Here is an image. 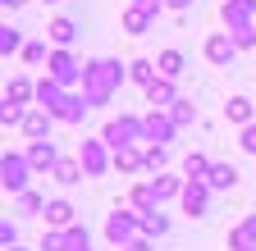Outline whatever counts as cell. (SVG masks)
<instances>
[{
    "label": "cell",
    "mask_w": 256,
    "mask_h": 251,
    "mask_svg": "<svg viewBox=\"0 0 256 251\" xmlns=\"http://www.w3.org/2000/svg\"><path fill=\"white\" fill-rule=\"evenodd\" d=\"M124 78H128V64H119V59H92V64L82 69V96H87V105H106Z\"/></svg>",
    "instance_id": "6da1fadb"
},
{
    "label": "cell",
    "mask_w": 256,
    "mask_h": 251,
    "mask_svg": "<svg viewBox=\"0 0 256 251\" xmlns=\"http://www.w3.org/2000/svg\"><path fill=\"white\" fill-rule=\"evenodd\" d=\"M28 178H32L28 155L5 151V160H0V187H5V192H14V197H23V192H32V187H28Z\"/></svg>",
    "instance_id": "7a4b0ae2"
},
{
    "label": "cell",
    "mask_w": 256,
    "mask_h": 251,
    "mask_svg": "<svg viewBox=\"0 0 256 251\" xmlns=\"http://www.w3.org/2000/svg\"><path fill=\"white\" fill-rule=\"evenodd\" d=\"M101 142H106L110 151L138 146V142H142V119H138V114H119V119H110L106 133H101Z\"/></svg>",
    "instance_id": "3957f363"
},
{
    "label": "cell",
    "mask_w": 256,
    "mask_h": 251,
    "mask_svg": "<svg viewBox=\"0 0 256 251\" xmlns=\"http://www.w3.org/2000/svg\"><path fill=\"white\" fill-rule=\"evenodd\" d=\"M138 229H142V215L138 210H114L110 219H106V238L124 251L128 242H138Z\"/></svg>",
    "instance_id": "277c9868"
},
{
    "label": "cell",
    "mask_w": 256,
    "mask_h": 251,
    "mask_svg": "<svg viewBox=\"0 0 256 251\" xmlns=\"http://www.w3.org/2000/svg\"><path fill=\"white\" fill-rule=\"evenodd\" d=\"M160 9H165V0H133V5L124 9V32H133V37L151 32V23H156Z\"/></svg>",
    "instance_id": "5b68a950"
},
{
    "label": "cell",
    "mask_w": 256,
    "mask_h": 251,
    "mask_svg": "<svg viewBox=\"0 0 256 251\" xmlns=\"http://www.w3.org/2000/svg\"><path fill=\"white\" fill-rule=\"evenodd\" d=\"M174 133H178V123L170 119V110H151V114H142V142L165 146V142H174Z\"/></svg>",
    "instance_id": "8992f818"
},
{
    "label": "cell",
    "mask_w": 256,
    "mask_h": 251,
    "mask_svg": "<svg viewBox=\"0 0 256 251\" xmlns=\"http://www.w3.org/2000/svg\"><path fill=\"white\" fill-rule=\"evenodd\" d=\"M78 165L87 178H101L110 165H114V151H106V142H82L78 146Z\"/></svg>",
    "instance_id": "52a82bcc"
},
{
    "label": "cell",
    "mask_w": 256,
    "mask_h": 251,
    "mask_svg": "<svg viewBox=\"0 0 256 251\" xmlns=\"http://www.w3.org/2000/svg\"><path fill=\"white\" fill-rule=\"evenodd\" d=\"M46 69H50V78H55L60 87H74V82L82 78V69H87V64H78V59H74L69 50H50V59H46Z\"/></svg>",
    "instance_id": "ba28073f"
},
{
    "label": "cell",
    "mask_w": 256,
    "mask_h": 251,
    "mask_svg": "<svg viewBox=\"0 0 256 251\" xmlns=\"http://www.w3.org/2000/svg\"><path fill=\"white\" fill-rule=\"evenodd\" d=\"M224 23H229V32L238 27H256V0H224Z\"/></svg>",
    "instance_id": "9c48e42d"
},
{
    "label": "cell",
    "mask_w": 256,
    "mask_h": 251,
    "mask_svg": "<svg viewBox=\"0 0 256 251\" xmlns=\"http://www.w3.org/2000/svg\"><path fill=\"white\" fill-rule=\"evenodd\" d=\"M234 55H238V46H234L229 32H210V37H206V59H210L215 69H229Z\"/></svg>",
    "instance_id": "30bf717a"
},
{
    "label": "cell",
    "mask_w": 256,
    "mask_h": 251,
    "mask_svg": "<svg viewBox=\"0 0 256 251\" xmlns=\"http://www.w3.org/2000/svg\"><path fill=\"white\" fill-rule=\"evenodd\" d=\"M23 155H28L32 174H55V165H60V151H55V142H32Z\"/></svg>",
    "instance_id": "8fae6325"
},
{
    "label": "cell",
    "mask_w": 256,
    "mask_h": 251,
    "mask_svg": "<svg viewBox=\"0 0 256 251\" xmlns=\"http://www.w3.org/2000/svg\"><path fill=\"white\" fill-rule=\"evenodd\" d=\"M92 105H87V96H74V91H64L60 96V105L50 110V119H60V123H82V114H87Z\"/></svg>",
    "instance_id": "7c38bea8"
},
{
    "label": "cell",
    "mask_w": 256,
    "mask_h": 251,
    "mask_svg": "<svg viewBox=\"0 0 256 251\" xmlns=\"http://www.w3.org/2000/svg\"><path fill=\"white\" fill-rule=\"evenodd\" d=\"M183 210L192 215V219H197V215H206V201H210V187L206 183H183Z\"/></svg>",
    "instance_id": "4fadbf2b"
},
{
    "label": "cell",
    "mask_w": 256,
    "mask_h": 251,
    "mask_svg": "<svg viewBox=\"0 0 256 251\" xmlns=\"http://www.w3.org/2000/svg\"><path fill=\"white\" fill-rule=\"evenodd\" d=\"M50 123H55V119H50V110H42V105H37V110H28L23 133H28L32 142H50Z\"/></svg>",
    "instance_id": "5bb4252c"
},
{
    "label": "cell",
    "mask_w": 256,
    "mask_h": 251,
    "mask_svg": "<svg viewBox=\"0 0 256 251\" xmlns=\"http://www.w3.org/2000/svg\"><path fill=\"white\" fill-rule=\"evenodd\" d=\"M174 101H178V91H174L170 78H156V82L146 87V105H151V110H165V105H174Z\"/></svg>",
    "instance_id": "9a60e30c"
},
{
    "label": "cell",
    "mask_w": 256,
    "mask_h": 251,
    "mask_svg": "<svg viewBox=\"0 0 256 251\" xmlns=\"http://www.w3.org/2000/svg\"><path fill=\"white\" fill-rule=\"evenodd\" d=\"M229 251H256V215H247L242 224L229 233Z\"/></svg>",
    "instance_id": "2e32d148"
},
{
    "label": "cell",
    "mask_w": 256,
    "mask_h": 251,
    "mask_svg": "<svg viewBox=\"0 0 256 251\" xmlns=\"http://www.w3.org/2000/svg\"><path fill=\"white\" fill-rule=\"evenodd\" d=\"M74 215H78V210H74L69 201H50V206H46V224L64 233V229H74Z\"/></svg>",
    "instance_id": "e0dca14e"
},
{
    "label": "cell",
    "mask_w": 256,
    "mask_h": 251,
    "mask_svg": "<svg viewBox=\"0 0 256 251\" xmlns=\"http://www.w3.org/2000/svg\"><path fill=\"white\" fill-rule=\"evenodd\" d=\"M234 183H238V169L234 165H210V174H206V187H210V192H229Z\"/></svg>",
    "instance_id": "ac0fdd59"
},
{
    "label": "cell",
    "mask_w": 256,
    "mask_h": 251,
    "mask_svg": "<svg viewBox=\"0 0 256 251\" xmlns=\"http://www.w3.org/2000/svg\"><path fill=\"white\" fill-rule=\"evenodd\" d=\"M46 32H50V41H55L60 50H69V46H74V37H78V27H74V18H55Z\"/></svg>",
    "instance_id": "d6986e66"
},
{
    "label": "cell",
    "mask_w": 256,
    "mask_h": 251,
    "mask_svg": "<svg viewBox=\"0 0 256 251\" xmlns=\"http://www.w3.org/2000/svg\"><path fill=\"white\" fill-rule=\"evenodd\" d=\"M151 192H156V201H170V197H183V178H170V174H156V178H151Z\"/></svg>",
    "instance_id": "ffe728a7"
},
{
    "label": "cell",
    "mask_w": 256,
    "mask_h": 251,
    "mask_svg": "<svg viewBox=\"0 0 256 251\" xmlns=\"http://www.w3.org/2000/svg\"><path fill=\"white\" fill-rule=\"evenodd\" d=\"M55 183H64V187L82 183V165L74 160V155H60V165H55Z\"/></svg>",
    "instance_id": "44dd1931"
},
{
    "label": "cell",
    "mask_w": 256,
    "mask_h": 251,
    "mask_svg": "<svg viewBox=\"0 0 256 251\" xmlns=\"http://www.w3.org/2000/svg\"><path fill=\"white\" fill-rule=\"evenodd\" d=\"M60 96H64V87L46 73V78L37 82V101H42V110H55V105H60Z\"/></svg>",
    "instance_id": "7402d4cb"
},
{
    "label": "cell",
    "mask_w": 256,
    "mask_h": 251,
    "mask_svg": "<svg viewBox=\"0 0 256 251\" xmlns=\"http://www.w3.org/2000/svg\"><path fill=\"white\" fill-rule=\"evenodd\" d=\"M156 206H160V201H156V192H151V183H138V187H133V210L146 219V215H156Z\"/></svg>",
    "instance_id": "603a6c76"
},
{
    "label": "cell",
    "mask_w": 256,
    "mask_h": 251,
    "mask_svg": "<svg viewBox=\"0 0 256 251\" xmlns=\"http://www.w3.org/2000/svg\"><path fill=\"white\" fill-rule=\"evenodd\" d=\"M32 96H37V82H28V78H14L10 91H5V101H10V105H28Z\"/></svg>",
    "instance_id": "cb8c5ba5"
},
{
    "label": "cell",
    "mask_w": 256,
    "mask_h": 251,
    "mask_svg": "<svg viewBox=\"0 0 256 251\" xmlns=\"http://www.w3.org/2000/svg\"><path fill=\"white\" fill-rule=\"evenodd\" d=\"M114 169H124V174H142V151H138V146L114 151Z\"/></svg>",
    "instance_id": "d4e9b609"
},
{
    "label": "cell",
    "mask_w": 256,
    "mask_h": 251,
    "mask_svg": "<svg viewBox=\"0 0 256 251\" xmlns=\"http://www.w3.org/2000/svg\"><path fill=\"white\" fill-rule=\"evenodd\" d=\"M23 46H28V41H23V32H18V27H5V23H0V59H5V55H14V50L23 55Z\"/></svg>",
    "instance_id": "484cf974"
},
{
    "label": "cell",
    "mask_w": 256,
    "mask_h": 251,
    "mask_svg": "<svg viewBox=\"0 0 256 251\" xmlns=\"http://www.w3.org/2000/svg\"><path fill=\"white\" fill-rule=\"evenodd\" d=\"M252 110H256V105H252L247 96H234L229 105H224V114H229L234 123H242V128H247V123H256V119H252Z\"/></svg>",
    "instance_id": "4316f807"
},
{
    "label": "cell",
    "mask_w": 256,
    "mask_h": 251,
    "mask_svg": "<svg viewBox=\"0 0 256 251\" xmlns=\"http://www.w3.org/2000/svg\"><path fill=\"white\" fill-rule=\"evenodd\" d=\"M156 69H160V78H170V82H174V78L183 73V50H165V55L156 59Z\"/></svg>",
    "instance_id": "83f0119b"
},
{
    "label": "cell",
    "mask_w": 256,
    "mask_h": 251,
    "mask_svg": "<svg viewBox=\"0 0 256 251\" xmlns=\"http://www.w3.org/2000/svg\"><path fill=\"white\" fill-rule=\"evenodd\" d=\"M206 174H210V160H206V155H188V160H183V178L188 183H206Z\"/></svg>",
    "instance_id": "f1b7e54d"
},
{
    "label": "cell",
    "mask_w": 256,
    "mask_h": 251,
    "mask_svg": "<svg viewBox=\"0 0 256 251\" xmlns=\"http://www.w3.org/2000/svg\"><path fill=\"white\" fill-rule=\"evenodd\" d=\"M128 78H133V82H142V87H151V82L160 78V69L151 64V59H133V64H128Z\"/></svg>",
    "instance_id": "f546056e"
},
{
    "label": "cell",
    "mask_w": 256,
    "mask_h": 251,
    "mask_svg": "<svg viewBox=\"0 0 256 251\" xmlns=\"http://www.w3.org/2000/svg\"><path fill=\"white\" fill-rule=\"evenodd\" d=\"M165 165H170V151H165V146H146V151H142V169L165 174Z\"/></svg>",
    "instance_id": "4dcf8cb0"
},
{
    "label": "cell",
    "mask_w": 256,
    "mask_h": 251,
    "mask_svg": "<svg viewBox=\"0 0 256 251\" xmlns=\"http://www.w3.org/2000/svg\"><path fill=\"white\" fill-rule=\"evenodd\" d=\"M170 119L178 123V128H188V123H197V105H192V101H183V96H178V101L170 105Z\"/></svg>",
    "instance_id": "1f68e13d"
},
{
    "label": "cell",
    "mask_w": 256,
    "mask_h": 251,
    "mask_svg": "<svg viewBox=\"0 0 256 251\" xmlns=\"http://www.w3.org/2000/svg\"><path fill=\"white\" fill-rule=\"evenodd\" d=\"M18 206H23V215H46V206H50V201H46L42 192H23V197H18Z\"/></svg>",
    "instance_id": "d6a6232c"
},
{
    "label": "cell",
    "mask_w": 256,
    "mask_h": 251,
    "mask_svg": "<svg viewBox=\"0 0 256 251\" xmlns=\"http://www.w3.org/2000/svg\"><path fill=\"white\" fill-rule=\"evenodd\" d=\"M23 119H28V110H23V105L0 101V123H5V128H10V123H18V128H23Z\"/></svg>",
    "instance_id": "836d02e7"
},
{
    "label": "cell",
    "mask_w": 256,
    "mask_h": 251,
    "mask_svg": "<svg viewBox=\"0 0 256 251\" xmlns=\"http://www.w3.org/2000/svg\"><path fill=\"white\" fill-rule=\"evenodd\" d=\"M142 233H146V238L170 233V219H165V215H146V219H142Z\"/></svg>",
    "instance_id": "e575fe53"
},
{
    "label": "cell",
    "mask_w": 256,
    "mask_h": 251,
    "mask_svg": "<svg viewBox=\"0 0 256 251\" xmlns=\"http://www.w3.org/2000/svg\"><path fill=\"white\" fill-rule=\"evenodd\" d=\"M42 251H74L69 247V233H46L42 238Z\"/></svg>",
    "instance_id": "d590c367"
},
{
    "label": "cell",
    "mask_w": 256,
    "mask_h": 251,
    "mask_svg": "<svg viewBox=\"0 0 256 251\" xmlns=\"http://www.w3.org/2000/svg\"><path fill=\"white\" fill-rule=\"evenodd\" d=\"M23 59H28V64H42V59H50V55H46V41H28V46H23Z\"/></svg>",
    "instance_id": "8d00e7d4"
},
{
    "label": "cell",
    "mask_w": 256,
    "mask_h": 251,
    "mask_svg": "<svg viewBox=\"0 0 256 251\" xmlns=\"http://www.w3.org/2000/svg\"><path fill=\"white\" fill-rule=\"evenodd\" d=\"M229 37H234L238 50H252V46H256V27H238V32H229Z\"/></svg>",
    "instance_id": "74e56055"
},
{
    "label": "cell",
    "mask_w": 256,
    "mask_h": 251,
    "mask_svg": "<svg viewBox=\"0 0 256 251\" xmlns=\"http://www.w3.org/2000/svg\"><path fill=\"white\" fill-rule=\"evenodd\" d=\"M14 238H18V229L10 224V219H0V247H14Z\"/></svg>",
    "instance_id": "f35d334b"
},
{
    "label": "cell",
    "mask_w": 256,
    "mask_h": 251,
    "mask_svg": "<svg viewBox=\"0 0 256 251\" xmlns=\"http://www.w3.org/2000/svg\"><path fill=\"white\" fill-rule=\"evenodd\" d=\"M242 151L256 155V123H247V128H242Z\"/></svg>",
    "instance_id": "ab89813d"
},
{
    "label": "cell",
    "mask_w": 256,
    "mask_h": 251,
    "mask_svg": "<svg viewBox=\"0 0 256 251\" xmlns=\"http://www.w3.org/2000/svg\"><path fill=\"white\" fill-rule=\"evenodd\" d=\"M124 251H151V242H146V238H138V242H128Z\"/></svg>",
    "instance_id": "60d3db41"
},
{
    "label": "cell",
    "mask_w": 256,
    "mask_h": 251,
    "mask_svg": "<svg viewBox=\"0 0 256 251\" xmlns=\"http://www.w3.org/2000/svg\"><path fill=\"white\" fill-rule=\"evenodd\" d=\"M165 5H170V9H188V5H192V0H165Z\"/></svg>",
    "instance_id": "b9f144b4"
},
{
    "label": "cell",
    "mask_w": 256,
    "mask_h": 251,
    "mask_svg": "<svg viewBox=\"0 0 256 251\" xmlns=\"http://www.w3.org/2000/svg\"><path fill=\"white\" fill-rule=\"evenodd\" d=\"M5 5H10V9H23V5H28V0H5Z\"/></svg>",
    "instance_id": "7bdbcfd3"
},
{
    "label": "cell",
    "mask_w": 256,
    "mask_h": 251,
    "mask_svg": "<svg viewBox=\"0 0 256 251\" xmlns=\"http://www.w3.org/2000/svg\"><path fill=\"white\" fill-rule=\"evenodd\" d=\"M10 251H23V247H10Z\"/></svg>",
    "instance_id": "ee69618b"
},
{
    "label": "cell",
    "mask_w": 256,
    "mask_h": 251,
    "mask_svg": "<svg viewBox=\"0 0 256 251\" xmlns=\"http://www.w3.org/2000/svg\"><path fill=\"white\" fill-rule=\"evenodd\" d=\"M0 160H5V151H0Z\"/></svg>",
    "instance_id": "f6af8a7d"
},
{
    "label": "cell",
    "mask_w": 256,
    "mask_h": 251,
    "mask_svg": "<svg viewBox=\"0 0 256 251\" xmlns=\"http://www.w3.org/2000/svg\"><path fill=\"white\" fill-rule=\"evenodd\" d=\"M0 9H5V0H0Z\"/></svg>",
    "instance_id": "bcb514c9"
},
{
    "label": "cell",
    "mask_w": 256,
    "mask_h": 251,
    "mask_svg": "<svg viewBox=\"0 0 256 251\" xmlns=\"http://www.w3.org/2000/svg\"><path fill=\"white\" fill-rule=\"evenodd\" d=\"M82 251H92V247H82Z\"/></svg>",
    "instance_id": "7dc6e473"
}]
</instances>
